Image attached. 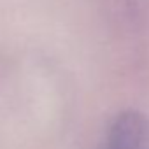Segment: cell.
<instances>
[{"label":"cell","instance_id":"obj_1","mask_svg":"<svg viewBox=\"0 0 149 149\" xmlns=\"http://www.w3.org/2000/svg\"><path fill=\"white\" fill-rule=\"evenodd\" d=\"M100 149H149V119L139 111L121 112Z\"/></svg>","mask_w":149,"mask_h":149}]
</instances>
